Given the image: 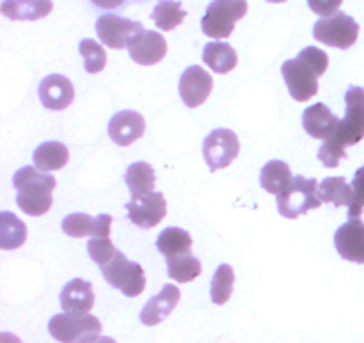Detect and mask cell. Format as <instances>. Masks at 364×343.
I'll use <instances>...</instances> for the list:
<instances>
[{
	"label": "cell",
	"instance_id": "1",
	"mask_svg": "<svg viewBox=\"0 0 364 343\" xmlns=\"http://www.w3.org/2000/svg\"><path fill=\"white\" fill-rule=\"evenodd\" d=\"M345 117L340 120L334 135L323 142L318 152L320 162L326 167H338L341 159H345V149L364 139V89L352 85L345 95Z\"/></svg>",
	"mask_w": 364,
	"mask_h": 343
},
{
	"label": "cell",
	"instance_id": "2",
	"mask_svg": "<svg viewBox=\"0 0 364 343\" xmlns=\"http://www.w3.org/2000/svg\"><path fill=\"white\" fill-rule=\"evenodd\" d=\"M329 68V57L316 46H308L295 59L287 60L281 66L287 88L294 100L308 102L318 93V78Z\"/></svg>",
	"mask_w": 364,
	"mask_h": 343
},
{
	"label": "cell",
	"instance_id": "3",
	"mask_svg": "<svg viewBox=\"0 0 364 343\" xmlns=\"http://www.w3.org/2000/svg\"><path fill=\"white\" fill-rule=\"evenodd\" d=\"M55 178L43 173L38 167H21L13 178V185L18 191L16 203L27 216H45L52 206V192L55 189Z\"/></svg>",
	"mask_w": 364,
	"mask_h": 343
},
{
	"label": "cell",
	"instance_id": "4",
	"mask_svg": "<svg viewBox=\"0 0 364 343\" xmlns=\"http://www.w3.org/2000/svg\"><path fill=\"white\" fill-rule=\"evenodd\" d=\"M320 184L315 178L295 176L290 187L277 196V210L287 219H297L309 210L320 209L322 201L318 196Z\"/></svg>",
	"mask_w": 364,
	"mask_h": 343
},
{
	"label": "cell",
	"instance_id": "5",
	"mask_svg": "<svg viewBox=\"0 0 364 343\" xmlns=\"http://www.w3.org/2000/svg\"><path fill=\"white\" fill-rule=\"evenodd\" d=\"M245 0H213L201 20V28L208 38L226 39L233 34L235 23L245 16Z\"/></svg>",
	"mask_w": 364,
	"mask_h": 343
},
{
	"label": "cell",
	"instance_id": "6",
	"mask_svg": "<svg viewBox=\"0 0 364 343\" xmlns=\"http://www.w3.org/2000/svg\"><path fill=\"white\" fill-rule=\"evenodd\" d=\"M48 331L60 343H80L102 333V324L89 313H59L48 322Z\"/></svg>",
	"mask_w": 364,
	"mask_h": 343
},
{
	"label": "cell",
	"instance_id": "7",
	"mask_svg": "<svg viewBox=\"0 0 364 343\" xmlns=\"http://www.w3.org/2000/svg\"><path fill=\"white\" fill-rule=\"evenodd\" d=\"M313 36L316 41L327 46L347 50L355 45L359 36V25L352 16L345 13H336L333 16L322 18L313 27Z\"/></svg>",
	"mask_w": 364,
	"mask_h": 343
},
{
	"label": "cell",
	"instance_id": "8",
	"mask_svg": "<svg viewBox=\"0 0 364 343\" xmlns=\"http://www.w3.org/2000/svg\"><path fill=\"white\" fill-rule=\"evenodd\" d=\"M102 273L107 283L123 292V295H127V297H137V295H141L144 292V270H142V267L139 263L124 258V255L121 251L114 256L112 262L103 267Z\"/></svg>",
	"mask_w": 364,
	"mask_h": 343
},
{
	"label": "cell",
	"instance_id": "9",
	"mask_svg": "<svg viewBox=\"0 0 364 343\" xmlns=\"http://www.w3.org/2000/svg\"><path fill=\"white\" fill-rule=\"evenodd\" d=\"M144 31L146 28L139 21L127 20L117 14H103L96 21V34L100 41L116 50L128 48V45Z\"/></svg>",
	"mask_w": 364,
	"mask_h": 343
},
{
	"label": "cell",
	"instance_id": "10",
	"mask_svg": "<svg viewBox=\"0 0 364 343\" xmlns=\"http://www.w3.org/2000/svg\"><path fill=\"white\" fill-rule=\"evenodd\" d=\"M238 153H240V142H238L237 134L228 128L213 130L203 144V155L212 173L230 166L237 159Z\"/></svg>",
	"mask_w": 364,
	"mask_h": 343
},
{
	"label": "cell",
	"instance_id": "11",
	"mask_svg": "<svg viewBox=\"0 0 364 343\" xmlns=\"http://www.w3.org/2000/svg\"><path fill=\"white\" fill-rule=\"evenodd\" d=\"M128 217L139 228H155L167 213V203L162 192H151L146 196H132L128 203Z\"/></svg>",
	"mask_w": 364,
	"mask_h": 343
},
{
	"label": "cell",
	"instance_id": "12",
	"mask_svg": "<svg viewBox=\"0 0 364 343\" xmlns=\"http://www.w3.org/2000/svg\"><path fill=\"white\" fill-rule=\"evenodd\" d=\"M110 230L112 217L107 213L98 217H91L87 213H71L63 221V231L71 238H110Z\"/></svg>",
	"mask_w": 364,
	"mask_h": 343
},
{
	"label": "cell",
	"instance_id": "13",
	"mask_svg": "<svg viewBox=\"0 0 364 343\" xmlns=\"http://www.w3.org/2000/svg\"><path fill=\"white\" fill-rule=\"evenodd\" d=\"M213 89V80L210 73L203 68L191 66L181 73L180 78V96L183 103L191 109L203 105L208 100Z\"/></svg>",
	"mask_w": 364,
	"mask_h": 343
},
{
	"label": "cell",
	"instance_id": "14",
	"mask_svg": "<svg viewBox=\"0 0 364 343\" xmlns=\"http://www.w3.org/2000/svg\"><path fill=\"white\" fill-rule=\"evenodd\" d=\"M334 246L343 260L364 263V223L359 217L341 224L334 235Z\"/></svg>",
	"mask_w": 364,
	"mask_h": 343
},
{
	"label": "cell",
	"instance_id": "15",
	"mask_svg": "<svg viewBox=\"0 0 364 343\" xmlns=\"http://www.w3.org/2000/svg\"><path fill=\"white\" fill-rule=\"evenodd\" d=\"M75 98V89L70 78L63 75H48L39 84V100L48 110H64L71 105Z\"/></svg>",
	"mask_w": 364,
	"mask_h": 343
},
{
	"label": "cell",
	"instance_id": "16",
	"mask_svg": "<svg viewBox=\"0 0 364 343\" xmlns=\"http://www.w3.org/2000/svg\"><path fill=\"white\" fill-rule=\"evenodd\" d=\"M130 57L142 66H153L160 63L167 53V43L162 34L155 31H144L128 45Z\"/></svg>",
	"mask_w": 364,
	"mask_h": 343
},
{
	"label": "cell",
	"instance_id": "17",
	"mask_svg": "<svg viewBox=\"0 0 364 343\" xmlns=\"http://www.w3.org/2000/svg\"><path fill=\"white\" fill-rule=\"evenodd\" d=\"M146 130V121L135 110H121L114 114L109 123V135L116 144L130 146L142 137Z\"/></svg>",
	"mask_w": 364,
	"mask_h": 343
},
{
	"label": "cell",
	"instance_id": "18",
	"mask_svg": "<svg viewBox=\"0 0 364 343\" xmlns=\"http://www.w3.org/2000/svg\"><path fill=\"white\" fill-rule=\"evenodd\" d=\"M180 288L174 287V285H166L159 295L146 302L141 312V322L149 327L164 322L180 302Z\"/></svg>",
	"mask_w": 364,
	"mask_h": 343
},
{
	"label": "cell",
	"instance_id": "19",
	"mask_svg": "<svg viewBox=\"0 0 364 343\" xmlns=\"http://www.w3.org/2000/svg\"><path fill=\"white\" fill-rule=\"evenodd\" d=\"M302 125L304 130L311 135L313 139H322L329 141L336 132L340 120L333 114V110L323 103H315L313 107H308L302 116Z\"/></svg>",
	"mask_w": 364,
	"mask_h": 343
},
{
	"label": "cell",
	"instance_id": "20",
	"mask_svg": "<svg viewBox=\"0 0 364 343\" xmlns=\"http://www.w3.org/2000/svg\"><path fill=\"white\" fill-rule=\"evenodd\" d=\"M95 305V294L89 281L71 280L60 292V306L66 313H89Z\"/></svg>",
	"mask_w": 364,
	"mask_h": 343
},
{
	"label": "cell",
	"instance_id": "21",
	"mask_svg": "<svg viewBox=\"0 0 364 343\" xmlns=\"http://www.w3.org/2000/svg\"><path fill=\"white\" fill-rule=\"evenodd\" d=\"M0 9L9 20L34 21L48 16L53 9V4L52 0H4Z\"/></svg>",
	"mask_w": 364,
	"mask_h": 343
},
{
	"label": "cell",
	"instance_id": "22",
	"mask_svg": "<svg viewBox=\"0 0 364 343\" xmlns=\"http://www.w3.org/2000/svg\"><path fill=\"white\" fill-rule=\"evenodd\" d=\"M203 60H205L206 66L210 70H213L215 73H230L231 70H235L238 63L237 52L231 45L223 41H212L205 46L203 50Z\"/></svg>",
	"mask_w": 364,
	"mask_h": 343
},
{
	"label": "cell",
	"instance_id": "23",
	"mask_svg": "<svg viewBox=\"0 0 364 343\" xmlns=\"http://www.w3.org/2000/svg\"><path fill=\"white\" fill-rule=\"evenodd\" d=\"M70 160V152L63 142L48 141L38 146L34 152V167H38L43 173H50V171H59Z\"/></svg>",
	"mask_w": 364,
	"mask_h": 343
},
{
	"label": "cell",
	"instance_id": "24",
	"mask_svg": "<svg viewBox=\"0 0 364 343\" xmlns=\"http://www.w3.org/2000/svg\"><path fill=\"white\" fill-rule=\"evenodd\" d=\"M259 181H262V187L267 192L279 196L281 192L290 187L291 181H294V174H291L288 164H284L283 160H270L262 169Z\"/></svg>",
	"mask_w": 364,
	"mask_h": 343
},
{
	"label": "cell",
	"instance_id": "25",
	"mask_svg": "<svg viewBox=\"0 0 364 343\" xmlns=\"http://www.w3.org/2000/svg\"><path fill=\"white\" fill-rule=\"evenodd\" d=\"M156 248L167 260L188 255L192 249V237L181 228H166L156 238Z\"/></svg>",
	"mask_w": 364,
	"mask_h": 343
},
{
	"label": "cell",
	"instance_id": "26",
	"mask_svg": "<svg viewBox=\"0 0 364 343\" xmlns=\"http://www.w3.org/2000/svg\"><path fill=\"white\" fill-rule=\"evenodd\" d=\"M318 196L322 203H333L334 206H348L354 201V189L341 176H331L320 184Z\"/></svg>",
	"mask_w": 364,
	"mask_h": 343
},
{
	"label": "cell",
	"instance_id": "27",
	"mask_svg": "<svg viewBox=\"0 0 364 343\" xmlns=\"http://www.w3.org/2000/svg\"><path fill=\"white\" fill-rule=\"evenodd\" d=\"M27 241V226L14 213H0V248L4 251L18 249Z\"/></svg>",
	"mask_w": 364,
	"mask_h": 343
},
{
	"label": "cell",
	"instance_id": "28",
	"mask_svg": "<svg viewBox=\"0 0 364 343\" xmlns=\"http://www.w3.org/2000/svg\"><path fill=\"white\" fill-rule=\"evenodd\" d=\"M127 185L132 196L151 194L155 189V171L146 162L132 164L127 171Z\"/></svg>",
	"mask_w": 364,
	"mask_h": 343
},
{
	"label": "cell",
	"instance_id": "29",
	"mask_svg": "<svg viewBox=\"0 0 364 343\" xmlns=\"http://www.w3.org/2000/svg\"><path fill=\"white\" fill-rule=\"evenodd\" d=\"M185 16H187V13L181 9V4L176 0H160L151 14L156 27L166 32L174 31L185 20Z\"/></svg>",
	"mask_w": 364,
	"mask_h": 343
},
{
	"label": "cell",
	"instance_id": "30",
	"mask_svg": "<svg viewBox=\"0 0 364 343\" xmlns=\"http://www.w3.org/2000/svg\"><path fill=\"white\" fill-rule=\"evenodd\" d=\"M167 274L171 280L178 283H191L201 274V262L191 253L176 256V258L167 260Z\"/></svg>",
	"mask_w": 364,
	"mask_h": 343
},
{
	"label": "cell",
	"instance_id": "31",
	"mask_svg": "<svg viewBox=\"0 0 364 343\" xmlns=\"http://www.w3.org/2000/svg\"><path fill=\"white\" fill-rule=\"evenodd\" d=\"M235 285V273L228 263H223L217 267L215 274L212 278V288H210V295H212L213 305H226L230 301L231 294H233Z\"/></svg>",
	"mask_w": 364,
	"mask_h": 343
},
{
	"label": "cell",
	"instance_id": "32",
	"mask_svg": "<svg viewBox=\"0 0 364 343\" xmlns=\"http://www.w3.org/2000/svg\"><path fill=\"white\" fill-rule=\"evenodd\" d=\"M78 50H80V56L84 57L85 71L87 73H100L105 68L107 53L103 46L96 43L95 39H82Z\"/></svg>",
	"mask_w": 364,
	"mask_h": 343
},
{
	"label": "cell",
	"instance_id": "33",
	"mask_svg": "<svg viewBox=\"0 0 364 343\" xmlns=\"http://www.w3.org/2000/svg\"><path fill=\"white\" fill-rule=\"evenodd\" d=\"M87 251H89V256H91L92 262L103 269L107 263L112 262L114 256L119 253V249L114 248V244L110 238H91L87 244Z\"/></svg>",
	"mask_w": 364,
	"mask_h": 343
},
{
	"label": "cell",
	"instance_id": "34",
	"mask_svg": "<svg viewBox=\"0 0 364 343\" xmlns=\"http://www.w3.org/2000/svg\"><path fill=\"white\" fill-rule=\"evenodd\" d=\"M352 189H354V201H352L350 209H348V217L355 219V217H361L364 210V167L355 171Z\"/></svg>",
	"mask_w": 364,
	"mask_h": 343
},
{
	"label": "cell",
	"instance_id": "35",
	"mask_svg": "<svg viewBox=\"0 0 364 343\" xmlns=\"http://www.w3.org/2000/svg\"><path fill=\"white\" fill-rule=\"evenodd\" d=\"M341 2H343V0H308L313 13L320 14V16L323 18L336 14L338 9H340Z\"/></svg>",
	"mask_w": 364,
	"mask_h": 343
},
{
	"label": "cell",
	"instance_id": "36",
	"mask_svg": "<svg viewBox=\"0 0 364 343\" xmlns=\"http://www.w3.org/2000/svg\"><path fill=\"white\" fill-rule=\"evenodd\" d=\"M91 2L95 4V6L102 7V9H116V7H119L124 0H91Z\"/></svg>",
	"mask_w": 364,
	"mask_h": 343
},
{
	"label": "cell",
	"instance_id": "37",
	"mask_svg": "<svg viewBox=\"0 0 364 343\" xmlns=\"http://www.w3.org/2000/svg\"><path fill=\"white\" fill-rule=\"evenodd\" d=\"M80 343H117V342L112 340V338H109V337H102V334H92V337L85 338V340Z\"/></svg>",
	"mask_w": 364,
	"mask_h": 343
},
{
	"label": "cell",
	"instance_id": "38",
	"mask_svg": "<svg viewBox=\"0 0 364 343\" xmlns=\"http://www.w3.org/2000/svg\"><path fill=\"white\" fill-rule=\"evenodd\" d=\"M0 343H21V342H20V338H16L14 334L2 333L0 334Z\"/></svg>",
	"mask_w": 364,
	"mask_h": 343
},
{
	"label": "cell",
	"instance_id": "39",
	"mask_svg": "<svg viewBox=\"0 0 364 343\" xmlns=\"http://www.w3.org/2000/svg\"><path fill=\"white\" fill-rule=\"evenodd\" d=\"M267 2H272V4H281V2H287V0H267Z\"/></svg>",
	"mask_w": 364,
	"mask_h": 343
}]
</instances>
